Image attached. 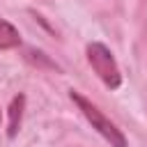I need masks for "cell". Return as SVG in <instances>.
<instances>
[{
  "label": "cell",
  "mask_w": 147,
  "mask_h": 147,
  "mask_svg": "<svg viewBox=\"0 0 147 147\" xmlns=\"http://www.w3.org/2000/svg\"><path fill=\"white\" fill-rule=\"evenodd\" d=\"M85 53H87L90 67H92L94 74L101 78V83H103L108 90H117V87L122 85V71H119V67H117L113 53H110L103 44H99V41L87 44Z\"/></svg>",
  "instance_id": "cell-2"
},
{
  "label": "cell",
  "mask_w": 147,
  "mask_h": 147,
  "mask_svg": "<svg viewBox=\"0 0 147 147\" xmlns=\"http://www.w3.org/2000/svg\"><path fill=\"white\" fill-rule=\"evenodd\" d=\"M69 96H71V101L78 106V110L85 115V119L92 124V129L99 133V136H103L108 142H110V147H129L126 145V138H124V133L115 126V122H110L90 99H85L83 94H78V92H69Z\"/></svg>",
  "instance_id": "cell-1"
},
{
  "label": "cell",
  "mask_w": 147,
  "mask_h": 147,
  "mask_svg": "<svg viewBox=\"0 0 147 147\" xmlns=\"http://www.w3.org/2000/svg\"><path fill=\"white\" fill-rule=\"evenodd\" d=\"M23 108H25V96L23 94H16L9 103V126H7V136L9 138H16L18 129H21V122H23Z\"/></svg>",
  "instance_id": "cell-3"
},
{
  "label": "cell",
  "mask_w": 147,
  "mask_h": 147,
  "mask_svg": "<svg viewBox=\"0 0 147 147\" xmlns=\"http://www.w3.org/2000/svg\"><path fill=\"white\" fill-rule=\"evenodd\" d=\"M18 46H21L18 30L9 21L0 18V51H11V48H18Z\"/></svg>",
  "instance_id": "cell-4"
}]
</instances>
